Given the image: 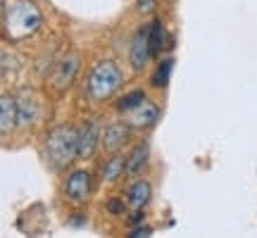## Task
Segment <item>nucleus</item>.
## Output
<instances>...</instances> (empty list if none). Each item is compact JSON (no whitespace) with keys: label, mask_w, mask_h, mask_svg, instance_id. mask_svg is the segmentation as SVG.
I'll use <instances>...</instances> for the list:
<instances>
[{"label":"nucleus","mask_w":257,"mask_h":238,"mask_svg":"<svg viewBox=\"0 0 257 238\" xmlns=\"http://www.w3.org/2000/svg\"><path fill=\"white\" fill-rule=\"evenodd\" d=\"M95 143H98V127H95V122H88V124L79 131V157L93 155Z\"/></svg>","instance_id":"9d476101"},{"label":"nucleus","mask_w":257,"mask_h":238,"mask_svg":"<svg viewBox=\"0 0 257 238\" xmlns=\"http://www.w3.org/2000/svg\"><path fill=\"white\" fill-rule=\"evenodd\" d=\"M131 224H134V226H136V224H143V212H136L134 219H131Z\"/></svg>","instance_id":"412c9836"},{"label":"nucleus","mask_w":257,"mask_h":238,"mask_svg":"<svg viewBox=\"0 0 257 238\" xmlns=\"http://www.w3.org/2000/svg\"><path fill=\"white\" fill-rule=\"evenodd\" d=\"M128 138V124L124 122V124H112L110 129H107V134H105V146H107V150H119L124 143H126Z\"/></svg>","instance_id":"9b49d317"},{"label":"nucleus","mask_w":257,"mask_h":238,"mask_svg":"<svg viewBox=\"0 0 257 238\" xmlns=\"http://www.w3.org/2000/svg\"><path fill=\"white\" fill-rule=\"evenodd\" d=\"M172 69H174V60H172V57H167V60H162V62L157 64L155 74H153V86H155V88H165L167 83H169Z\"/></svg>","instance_id":"2eb2a0df"},{"label":"nucleus","mask_w":257,"mask_h":238,"mask_svg":"<svg viewBox=\"0 0 257 238\" xmlns=\"http://www.w3.org/2000/svg\"><path fill=\"white\" fill-rule=\"evenodd\" d=\"M143 100H146V93L143 91H131L128 95H121L114 107H117L119 112H128V110H134L136 105H141Z\"/></svg>","instance_id":"dca6fc26"},{"label":"nucleus","mask_w":257,"mask_h":238,"mask_svg":"<svg viewBox=\"0 0 257 238\" xmlns=\"http://www.w3.org/2000/svg\"><path fill=\"white\" fill-rule=\"evenodd\" d=\"M19 124L17 119V102L10 95H0V134H10Z\"/></svg>","instance_id":"6e6552de"},{"label":"nucleus","mask_w":257,"mask_h":238,"mask_svg":"<svg viewBox=\"0 0 257 238\" xmlns=\"http://www.w3.org/2000/svg\"><path fill=\"white\" fill-rule=\"evenodd\" d=\"M153 5H155V0H138V10H141V12L153 10Z\"/></svg>","instance_id":"aec40b11"},{"label":"nucleus","mask_w":257,"mask_h":238,"mask_svg":"<svg viewBox=\"0 0 257 238\" xmlns=\"http://www.w3.org/2000/svg\"><path fill=\"white\" fill-rule=\"evenodd\" d=\"M15 102H17V119L19 124H34L38 119V98L34 95V91H19L15 95Z\"/></svg>","instance_id":"423d86ee"},{"label":"nucleus","mask_w":257,"mask_h":238,"mask_svg":"<svg viewBox=\"0 0 257 238\" xmlns=\"http://www.w3.org/2000/svg\"><path fill=\"white\" fill-rule=\"evenodd\" d=\"M0 76H3V64H0Z\"/></svg>","instance_id":"5701e85b"},{"label":"nucleus","mask_w":257,"mask_h":238,"mask_svg":"<svg viewBox=\"0 0 257 238\" xmlns=\"http://www.w3.org/2000/svg\"><path fill=\"white\" fill-rule=\"evenodd\" d=\"M148 43H150V55L155 57L162 48H165V29L160 19H153L148 24Z\"/></svg>","instance_id":"4468645a"},{"label":"nucleus","mask_w":257,"mask_h":238,"mask_svg":"<svg viewBox=\"0 0 257 238\" xmlns=\"http://www.w3.org/2000/svg\"><path fill=\"white\" fill-rule=\"evenodd\" d=\"M157 117H160V110H157L155 102L143 100L141 105H136L134 110L126 112V124L128 127H136V129H146L150 124H155Z\"/></svg>","instance_id":"39448f33"},{"label":"nucleus","mask_w":257,"mask_h":238,"mask_svg":"<svg viewBox=\"0 0 257 238\" xmlns=\"http://www.w3.org/2000/svg\"><path fill=\"white\" fill-rule=\"evenodd\" d=\"M128 55H131V64H134L136 69L146 67V62L153 57V55H150V43H148V24H143V27L136 31Z\"/></svg>","instance_id":"0eeeda50"},{"label":"nucleus","mask_w":257,"mask_h":238,"mask_svg":"<svg viewBox=\"0 0 257 238\" xmlns=\"http://www.w3.org/2000/svg\"><path fill=\"white\" fill-rule=\"evenodd\" d=\"M121 86V72L114 62H100L88 74V93L93 100H105Z\"/></svg>","instance_id":"7ed1b4c3"},{"label":"nucleus","mask_w":257,"mask_h":238,"mask_svg":"<svg viewBox=\"0 0 257 238\" xmlns=\"http://www.w3.org/2000/svg\"><path fill=\"white\" fill-rule=\"evenodd\" d=\"M41 12L31 0H15L5 12V27L12 38H27L41 27Z\"/></svg>","instance_id":"f03ea898"},{"label":"nucleus","mask_w":257,"mask_h":238,"mask_svg":"<svg viewBox=\"0 0 257 238\" xmlns=\"http://www.w3.org/2000/svg\"><path fill=\"white\" fill-rule=\"evenodd\" d=\"M121 172H124V160L121 157H112V160H107V165L102 169V179L105 181H114Z\"/></svg>","instance_id":"f3484780"},{"label":"nucleus","mask_w":257,"mask_h":238,"mask_svg":"<svg viewBox=\"0 0 257 238\" xmlns=\"http://www.w3.org/2000/svg\"><path fill=\"white\" fill-rule=\"evenodd\" d=\"M3 8H5V0H0V12H3Z\"/></svg>","instance_id":"4be33fe9"},{"label":"nucleus","mask_w":257,"mask_h":238,"mask_svg":"<svg viewBox=\"0 0 257 238\" xmlns=\"http://www.w3.org/2000/svg\"><path fill=\"white\" fill-rule=\"evenodd\" d=\"M128 233H131L134 238H141V236H150V233H153V229H150V226H138V229H131Z\"/></svg>","instance_id":"6ab92c4d"},{"label":"nucleus","mask_w":257,"mask_h":238,"mask_svg":"<svg viewBox=\"0 0 257 238\" xmlns=\"http://www.w3.org/2000/svg\"><path fill=\"white\" fill-rule=\"evenodd\" d=\"M76 69H79V57L74 55V57H67L60 67H57V72H55V86L57 88H64L67 83L74 79V74H76Z\"/></svg>","instance_id":"f8f14e48"},{"label":"nucleus","mask_w":257,"mask_h":238,"mask_svg":"<svg viewBox=\"0 0 257 238\" xmlns=\"http://www.w3.org/2000/svg\"><path fill=\"white\" fill-rule=\"evenodd\" d=\"M150 195H153L150 183H148V181H134L131 186H128L126 200H128V205H131L134 210H141V207H146V205H148Z\"/></svg>","instance_id":"1a4fd4ad"},{"label":"nucleus","mask_w":257,"mask_h":238,"mask_svg":"<svg viewBox=\"0 0 257 238\" xmlns=\"http://www.w3.org/2000/svg\"><path fill=\"white\" fill-rule=\"evenodd\" d=\"M46 153L53 169H64L79 155V134L72 127H57L50 131L46 143Z\"/></svg>","instance_id":"f257e3e1"},{"label":"nucleus","mask_w":257,"mask_h":238,"mask_svg":"<svg viewBox=\"0 0 257 238\" xmlns=\"http://www.w3.org/2000/svg\"><path fill=\"white\" fill-rule=\"evenodd\" d=\"M107 210L112 212V214H121V210H124V205H121L117 198H112V200H107Z\"/></svg>","instance_id":"a211bd4d"},{"label":"nucleus","mask_w":257,"mask_h":238,"mask_svg":"<svg viewBox=\"0 0 257 238\" xmlns=\"http://www.w3.org/2000/svg\"><path fill=\"white\" fill-rule=\"evenodd\" d=\"M64 195L74 202H86L91 195V176L83 169H76L64 181Z\"/></svg>","instance_id":"20e7f679"},{"label":"nucleus","mask_w":257,"mask_h":238,"mask_svg":"<svg viewBox=\"0 0 257 238\" xmlns=\"http://www.w3.org/2000/svg\"><path fill=\"white\" fill-rule=\"evenodd\" d=\"M148 146L143 143V146H138V148H134V153L128 155V160H126V165H124V169H126L128 174H141L143 169H146V165H148Z\"/></svg>","instance_id":"ddd939ff"}]
</instances>
